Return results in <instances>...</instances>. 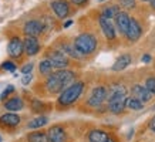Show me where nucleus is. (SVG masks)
Returning <instances> with one entry per match:
<instances>
[{
  "label": "nucleus",
  "instance_id": "nucleus-1",
  "mask_svg": "<svg viewBox=\"0 0 155 142\" xmlns=\"http://www.w3.org/2000/svg\"><path fill=\"white\" fill-rule=\"evenodd\" d=\"M74 77L75 76L73 71L63 68V70L48 74L47 80H46V87L51 94H57V92H61L64 88H67L74 81Z\"/></svg>",
  "mask_w": 155,
  "mask_h": 142
},
{
  "label": "nucleus",
  "instance_id": "nucleus-2",
  "mask_svg": "<svg viewBox=\"0 0 155 142\" xmlns=\"http://www.w3.org/2000/svg\"><path fill=\"white\" fill-rule=\"evenodd\" d=\"M108 97V108L114 114H120L125 108L127 102V88L122 85H117L110 88V92L107 91Z\"/></svg>",
  "mask_w": 155,
  "mask_h": 142
},
{
  "label": "nucleus",
  "instance_id": "nucleus-3",
  "mask_svg": "<svg viewBox=\"0 0 155 142\" xmlns=\"http://www.w3.org/2000/svg\"><path fill=\"white\" fill-rule=\"evenodd\" d=\"M84 90V82H74V84H70L67 88L61 91L60 97H58V104L60 105H71L74 104L77 99L80 98L81 92Z\"/></svg>",
  "mask_w": 155,
  "mask_h": 142
},
{
  "label": "nucleus",
  "instance_id": "nucleus-4",
  "mask_svg": "<svg viewBox=\"0 0 155 142\" xmlns=\"http://www.w3.org/2000/svg\"><path fill=\"white\" fill-rule=\"evenodd\" d=\"M73 44H74V47L83 56H87V54H91V53L95 51V48H97V38L91 33H81L75 37Z\"/></svg>",
  "mask_w": 155,
  "mask_h": 142
},
{
  "label": "nucleus",
  "instance_id": "nucleus-5",
  "mask_svg": "<svg viewBox=\"0 0 155 142\" xmlns=\"http://www.w3.org/2000/svg\"><path fill=\"white\" fill-rule=\"evenodd\" d=\"M47 58L50 60V63H51L53 68H57V70L67 68L68 64H70L68 57H67L63 51H60V50H53V51H50Z\"/></svg>",
  "mask_w": 155,
  "mask_h": 142
},
{
  "label": "nucleus",
  "instance_id": "nucleus-6",
  "mask_svg": "<svg viewBox=\"0 0 155 142\" xmlns=\"http://www.w3.org/2000/svg\"><path fill=\"white\" fill-rule=\"evenodd\" d=\"M107 98V88L105 87H95L91 95H90L88 101H87V104L90 107H100V105L103 104L104 101Z\"/></svg>",
  "mask_w": 155,
  "mask_h": 142
},
{
  "label": "nucleus",
  "instance_id": "nucleus-7",
  "mask_svg": "<svg viewBox=\"0 0 155 142\" xmlns=\"http://www.w3.org/2000/svg\"><path fill=\"white\" fill-rule=\"evenodd\" d=\"M43 31H44V26L41 20H28L23 27V33L30 37H37Z\"/></svg>",
  "mask_w": 155,
  "mask_h": 142
},
{
  "label": "nucleus",
  "instance_id": "nucleus-8",
  "mask_svg": "<svg viewBox=\"0 0 155 142\" xmlns=\"http://www.w3.org/2000/svg\"><path fill=\"white\" fill-rule=\"evenodd\" d=\"M51 9L54 11L58 19H66L67 16L70 14V5L67 3L66 0H53L51 2Z\"/></svg>",
  "mask_w": 155,
  "mask_h": 142
},
{
  "label": "nucleus",
  "instance_id": "nucleus-9",
  "mask_svg": "<svg viewBox=\"0 0 155 142\" xmlns=\"http://www.w3.org/2000/svg\"><path fill=\"white\" fill-rule=\"evenodd\" d=\"M141 34H142V28L140 26V23L135 19H130V24H128V28L125 31L127 38L130 41H137L138 38L141 37Z\"/></svg>",
  "mask_w": 155,
  "mask_h": 142
},
{
  "label": "nucleus",
  "instance_id": "nucleus-10",
  "mask_svg": "<svg viewBox=\"0 0 155 142\" xmlns=\"http://www.w3.org/2000/svg\"><path fill=\"white\" fill-rule=\"evenodd\" d=\"M23 51H24L23 41H21L19 37H13L9 41V46H7V53H9V56L13 57V58H19V57H21Z\"/></svg>",
  "mask_w": 155,
  "mask_h": 142
},
{
  "label": "nucleus",
  "instance_id": "nucleus-11",
  "mask_svg": "<svg viewBox=\"0 0 155 142\" xmlns=\"http://www.w3.org/2000/svg\"><path fill=\"white\" fill-rule=\"evenodd\" d=\"M23 48L27 56H36L40 51V43H38L37 37L26 36V38L23 40Z\"/></svg>",
  "mask_w": 155,
  "mask_h": 142
},
{
  "label": "nucleus",
  "instance_id": "nucleus-12",
  "mask_svg": "<svg viewBox=\"0 0 155 142\" xmlns=\"http://www.w3.org/2000/svg\"><path fill=\"white\" fill-rule=\"evenodd\" d=\"M100 27L103 30L104 36L108 38V40H114L115 38V28H114V24L111 23V20L104 17V16H100Z\"/></svg>",
  "mask_w": 155,
  "mask_h": 142
},
{
  "label": "nucleus",
  "instance_id": "nucleus-13",
  "mask_svg": "<svg viewBox=\"0 0 155 142\" xmlns=\"http://www.w3.org/2000/svg\"><path fill=\"white\" fill-rule=\"evenodd\" d=\"M48 142H66V131L58 125H54L48 129L47 132Z\"/></svg>",
  "mask_w": 155,
  "mask_h": 142
},
{
  "label": "nucleus",
  "instance_id": "nucleus-14",
  "mask_svg": "<svg viewBox=\"0 0 155 142\" xmlns=\"http://www.w3.org/2000/svg\"><path fill=\"white\" fill-rule=\"evenodd\" d=\"M131 92H132V97L137 98L138 101H141V102H148L151 99V97H152V94L148 91V88L142 87V85H134Z\"/></svg>",
  "mask_w": 155,
  "mask_h": 142
},
{
  "label": "nucleus",
  "instance_id": "nucleus-15",
  "mask_svg": "<svg viewBox=\"0 0 155 142\" xmlns=\"http://www.w3.org/2000/svg\"><path fill=\"white\" fill-rule=\"evenodd\" d=\"M114 20H115V26L120 30V33L125 34V31H127V28H128V24H130V16L125 11H120L114 17Z\"/></svg>",
  "mask_w": 155,
  "mask_h": 142
},
{
  "label": "nucleus",
  "instance_id": "nucleus-16",
  "mask_svg": "<svg viewBox=\"0 0 155 142\" xmlns=\"http://www.w3.org/2000/svg\"><path fill=\"white\" fill-rule=\"evenodd\" d=\"M60 51H63L66 56H70L71 58H75V60H81L83 58V54H81L77 48L74 47V44H70V43H64V44H61L60 47Z\"/></svg>",
  "mask_w": 155,
  "mask_h": 142
},
{
  "label": "nucleus",
  "instance_id": "nucleus-17",
  "mask_svg": "<svg viewBox=\"0 0 155 142\" xmlns=\"http://www.w3.org/2000/svg\"><path fill=\"white\" fill-rule=\"evenodd\" d=\"M130 64H131V56H130V54H122V56H120L117 58V61L114 63L113 70L114 71H122V70H125Z\"/></svg>",
  "mask_w": 155,
  "mask_h": 142
},
{
  "label": "nucleus",
  "instance_id": "nucleus-18",
  "mask_svg": "<svg viewBox=\"0 0 155 142\" xmlns=\"http://www.w3.org/2000/svg\"><path fill=\"white\" fill-rule=\"evenodd\" d=\"M0 124L7 125V127H16V125L20 124V117L17 114H13V112L5 114V115L0 117Z\"/></svg>",
  "mask_w": 155,
  "mask_h": 142
},
{
  "label": "nucleus",
  "instance_id": "nucleus-19",
  "mask_svg": "<svg viewBox=\"0 0 155 142\" xmlns=\"http://www.w3.org/2000/svg\"><path fill=\"white\" fill-rule=\"evenodd\" d=\"M108 139H110V135L104 131H100V129H94L88 134L90 142H107Z\"/></svg>",
  "mask_w": 155,
  "mask_h": 142
},
{
  "label": "nucleus",
  "instance_id": "nucleus-20",
  "mask_svg": "<svg viewBox=\"0 0 155 142\" xmlns=\"http://www.w3.org/2000/svg\"><path fill=\"white\" fill-rule=\"evenodd\" d=\"M24 107L23 101L19 97H14V98H10L7 102L5 104V108L7 111H20V109Z\"/></svg>",
  "mask_w": 155,
  "mask_h": 142
},
{
  "label": "nucleus",
  "instance_id": "nucleus-21",
  "mask_svg": "<svg viewBox=\"0 0 155 142\" xmlns=\"http://www.w3.org/2000/svg\"><path fill=\"white\" fill-rule=\"evenodd\" d=\"M28 142H48V137L47 132H41V131H37V132H31L28 135Z\"/></svg>",
  "mask_w": 155,
  "mask_h": 142
},
{
  "label": "nucleus",
  "instance_id": "nucleus-22",
  "mask_svg": "<svg viewBox=\"0 0 155 142\" xmlns=\"http://www.w3.org/2000/svg\"><path fill=\"white\" fill-rule=\"evenodd\" d=\"M38 70H40V74H41V76H48V74H51L53 73V66H51V63H50V60L46 58V60L40 61V64H38Z\"/></svg>",
  "mask_w": 155,
  "mask_h": 142
},
{
  "label": "nucleus",
  "instance_id": "nucleus-23",
  "mask_svg": "<svg viewBox=\"0 0 155 142\" xmlns=\"http://www.w3.org/2000/svg\"><path fill=\"white\" fill-rule=\"evenodd\" d=\"M125 107L131 109V111H138V109H142L144 108V102L138 101L137 98H127V102H125Z\"/></svg>",
  "mask_w": 155,
  "mask_h": 142
},
{
  "label": "nucleus",
  "instance_id": "nucleus-24",
  "mask_svg": "<svg viewBox=\"0 0 155 142\" xmlns=\"http://www.w3.org/2000/svg\"><path fill=\"white\" fill-rule=\"evenodd\" d=\"M118 13H120V7H118V6H110V7L103 9L101 16H104V17H107V19L111 20V19H114Z\"/></svg>",
  "mask_w": 155,
  "mask_h": 142
},
{
  "label": "nucleus",
  "instance_id": "nucleus-25",
  "mask_svg": "<svg viewBox=\"0 0 155 142\" xmlns=\"http://www.w3.org/2000/svg\"><path fill=\"white\" fill-rule=\"evenodd\" d=\"M47 117H38V118H34L28 122V128L31 129H36V128H40V127H44L47 124Z\"/></svg>",
  "mask_w": 155,
  "mask_h": 142
},
{
  "label": "nucleus",
  "instance_id": "nucleus-26",
  "mask_svg": "<svg viewBox=\"0 0 155 142\" xmlns=\"http://www.w3.org/2000/svg\"><path fill=\"white\" fill-rule=\"evenodd\" d=\"M145 87L148 88V91H150L151 94H155V77H151V78L147 80Z\"/></svg>",
  "mask_w": 155,
  "mask_h": 142
},
{
  "label": "nucleus",
  "instance_id": "nucleus-27",
  "mask_svg": "<svg viewBox=\"0 0 155 142\" xmlns=\"http://www.w3.org/2000/svg\"><path fill=\"white\" fill-rule=\"evenodd\" d=\"M12 92H14V87L13 85H7V87H6V90L0 94V99H2V101H5V99L12 94Z\"/></svg>",
  "mask_w": 155,
  "mask_h": 142
},
{
  "label": "nucleus",
  "instance_id": "nucleus-28",
  "mask_svg": "<svg viewBox=\"0 0 155 142\" xmlns=\"http://www.w3.org/2000/svg\"><path fill=\"white\" fill-rule=\"evenodd\" d=\"M118 2L124 9H134L135 7V0H118Z\"/></svg>",
  "mask_w": 155,
  "mask_h": 142
},
{
  "label": "nucleus",
  "instance_id": "nucleus-29",
  "mask_svg": "<svg viewBox=\"0 0 155 142\" xmlns=\"http://www.w3.org/2000/svg\"><path fill=\"white\" fill-rule=\"evenodd\" d=\"M2 68L6 71H10V73H14L16 71V64L13 61H5L2 64Z\"/></svg>",
  "mask_w": 155,
  "mask_h": 142
},
{
  "label": "nucleus",
  "instance_id": "nucleus-30",
  "mask_svg": "<svg viewBox=\"0 0 155 142\" xmlns=\"http://www.w3.org/2000/svg\"><path fill=\"white\" fill-rule=\"evenodd\" d=\"M31 70H33V64H31V63H28V64H26V66L21 68V73H23V74H30Z\"/></svg>",
  "mask_w": 155,
  "mask_h": 142
},
{
  "label": "nucleus",
  "instance_id": "nucleus-31",
  "mask_svg": "<svg viewBox=\"0 0 155 142\" xmlns=\"http://www.w3.org/2000/svg\"><path fill=\"white\" fill-rule=\"evenodd\" d=\"M31 78H33V76L31 74H24V77L21 78V82H23V85H27L30 81H31Z\"/></svg>",
  "mask_w": 155,
  "mask_h": 142
},
{
  "label": "nucleus",
  "instance_id": "nucleus-32",
  "mask_svg": "<svg viewBox=\"0 0 155 142\" xmlns=\"http://www.w3.org/2000/svg\"><path fill=\"white\" fill-rule=\"evenodd\" d=\"M41 107H43L41 102H40V101H37V99H34V101H33V109H34V111H40V109H41Z\"/></svg>",
  "mask_w": 155,
  "mask_h": 142
},
{
  "label": "nucleus",
  "instance_id": "nucleus-33",
  "mask_svg": "<svg viewBox=\"0 0 155 142\" xmlns=\"http://www.w3.org/2000/svg\"><path fill=\"white\" fill-rule=\"evenodd\" d=\"M71 3H74V5H77V6H83L87 3V0H71Z\"/></svg>",
  "mask_w": 155,
  "mask_h": 142
},
{
  "label": "nucleus",
  "instance_id": "nucleus-34",
  "mask_svg": "<svg viewBox=\"0 0 155 142\" xmlns=\"http://www.w3.org/2000/svg\"><path fill=\"white\" fill-rule=\"evenodd\" d=\"M150 128H151V129H152V131L155 132V115H154V118L151 119V122H150Z\"/></svg>",
  "mask_w": 155,
  "mask_h": 142
},
{
  "label": "nucleus",
  "instance_id": "nucleus-35",
  "mask_svg": "<svg viewBox=\"0 0 155 142\" xmlns=\"http://www.w3.org/2000/svg\"><path fill=\"white\" fill-rule=\"evenodd\" d=\"M150 61H151V56H148V54H147V56L142 57V63H150Z\"/></svg>",
  "mask_w": 155,
  "mask_h": 142
},
{
  "label": "nucleus",
  "instance_id": "nucleus-36",
  "mask_svg": "<svg viewBox=\"0 0 155 142\" xmlns=\"http://www.w3.org/2000/svg\"><path fill=\"white\" fill-rule=\"evenodd\" d=\"M71 24H73V20H68V21H66V23H64V27H70Z\"/></svg>",
  "mask_w": 155,
  "mask_h": 142
},
{
  "label": "nucleus",
  "instance_id": "nucleus-37",
  "mask_svg": "<svg viewBox=\"0 0 155 142\" xmlns=\"http://www.w3.org/2000/svg\"><path fill=\"white\" fill-rule=\"evenodd\" d=\"M151 6H152V9H155V0H150Z\"/></svg>",
  "mask_w": 155,
  "mask_h": 142
},
{
  "label": "nucleus",
  "instance_id": "nucleus-38",
  "mask_svg": "<svg viewBox=\"0 0 155 142\" xmlns=\"http://www.w3.org/2000/svg\"><path fill=\"white\" fill-rule=\"evenodd\" d=\"M107 142H114V141H113V139H111V138H110V139H108V141H107Z\"/></svg>",
  "mask_w": 155,
  "mask_h": 142
},
{
  "label": "nucleus",
  "instance_id": "nucleus-39",
  "mask_svg": "<svg viewBox=\"0 0 155 142\" xmlns=\"http://www.w3.org/2000/svg\"><path fill=\"white\" fill-rule=\"evenodd\" d=\"M141 2H150V0H141Z\"/></svg>",
  "mask_w": 155,
  "mask_h": 142
},
{
  "label": "nucleus",
  "instance_id": "nucleus-40",
  "mask_svg": "<svg viewBox=\"0 0 155 142\" xmlns=\"http://www.w3.org/2000/svg\"><path fill=\"white\" fill-rule=\"evenodd\" d=\"M0 142H2V137H0Z\"/></svg>",
  "mask_w": 155,
  "mask_h": 142
}]
</instances>
